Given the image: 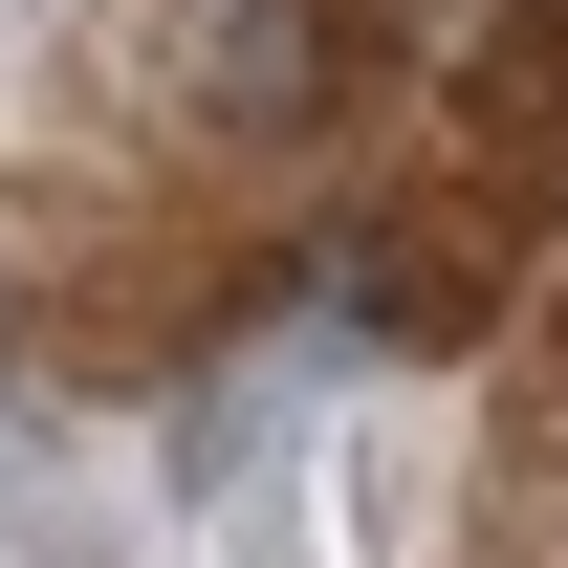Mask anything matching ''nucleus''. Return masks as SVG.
Here are the masks:
<instances>
[{
    "label": "nucleus",
    "instance_id": "obj_2",
    "mask_svg": "<svg viewBox=\"0 0 568 568\" xmlns=\"http://www.w3.org/2000/svg\"><path fill=\"white\" fill-rule=\"evenodd\" d=\"M459 132H481V175H568V0H503L459 44Z\"/></svg>",
    "mask_w": 568,
    "mask_h": 568
},
{
    "label": "nucleus",
    "instance_id": "obj_1",
    "mask_svg": "<svg viewBox=\"0 0 568 568\" xmlns=\"http://www.w3.org/2000/svg\"><path fill=\"white\" fill-rule=\"evenodd\" d=\"M372 306V328H481L503 306V219H459V197H416V219H351V263H328Z\"/></svg>",
    "mask_w": 568,
    "mask_h": 568
},
{
    "label": "nucleus",
    "instance_id": "obj_3",
    "mask_svg": "<svg viewBox=\"0 0 568 568\" xmlns=\"http://www.w3.org/2000/svg\"><path fill=\"white\" fill-rule=\"evenodd\" d=\"M328 0H219V44H197V110L219 132H306V110H328Z\"/></svg>",
    "mask_w": 568,
    "mask_h": 568
}]
</instances>
